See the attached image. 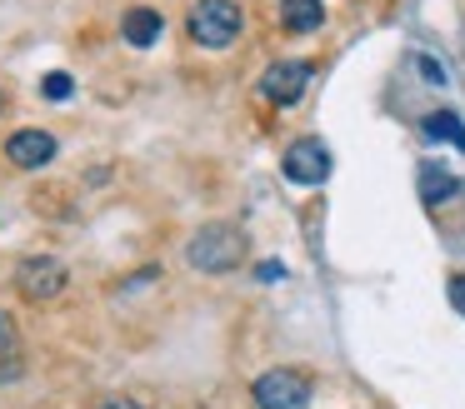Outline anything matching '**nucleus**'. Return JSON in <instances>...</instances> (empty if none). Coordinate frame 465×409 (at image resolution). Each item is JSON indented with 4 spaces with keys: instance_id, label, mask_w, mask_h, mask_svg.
Wrapping results in <instances>:
<instances>
[{
    "instance_id": "nucleus-1",
    "label": "nucleus",
    "mask_w": 465,
    "mask_h": 409,
    "mask_svg": "<svg viewBox=\"0 0 465 409\" xmlns=\"http://www.w3.org/2000/svg\"><path fill=\"white\" fill-rule=\"evenodd\" d=\"M185 259L201 275H231L245 265V235L235 225H201V235H191L185 245Z\"/></svg>"
},
{
    "instance_id": "nucleus-2",
    "label": "nucleus",
    "mask_w": 465,
    "mask_h": 409,
    "mask_svg": "<svg viewBox=\"0 0 465 409\" xmlns=\"http://www.w3.org/2000/svg\"><path fill=\"white\" fill-rule=\"evenodd\" d=\"M185 25H191L195 45L225 50V45H235V40H241L245 15H241V5H235V0H195L191 15H185Z\"/></svg>"
},
{
    "instance_id": "nucleus-3",
    "label": "nucleus",
    "mask_w": 465,
    "mask_h": 409,
    "mask_svg": "<svg viewBox=\"0 0 465 409\" xmlns=\"http://www.w3.org/2000/svg\"><path fill=\"white\" fill-rule=\"evenodd\" d=\"M255 404L261 409H305L311 404V379L301 369H265L255 379Z\"/></svg>"
},
{
    "instance_id": "nucleus-4",
    "label": "nucleus",
    "mask_w": 465,
    "mask_h": 409,
    "mask_svg": "<svg viewBox=\"0 0 465 409\" xmlns=\"http://www.w3.org/2000/svg\"><path fill=\"white\" fill-rule=\"evenodd\" d=\"M15 289H21L31 305H45V299H55L65 289V265L55 255H31L15 265Z\"/></svg>"
},
{
    "instance_id": "nucleus-5",
    "label": "nucleus",
    "mask_w": 465,
    "mask_h": 409,
    "mask_svg": "<svg viewBox=\"0 0 465 409\" xmlns=\"http://www.w3.org/2000/svg\"><path fill=\"white\" fill-rule=\"evenodd\" d=\"M281 170H285V180H291V185L315 190L325 175H331V150H325L321 140H295V145L285 150Z\"/></svg>"
},
{
    "instance_id": "nucleus-6",
    "label": "nucleus",
    "mask_w": 465,
    "mask_h": 409,
    "mask_svg": "<svg viewBox=\"0 0 465 409\" xmlns=\"http://www.w3.org/2000/svg\"><path fill=\"white\" fill-rule=\"evenodd\" d=\"M311 85V60H275L271 70L261 75V95L271 105H295Z\"/></svg>"
},
{
    "instance_id": "nucleus-7",
    "label": "nucleus",
    "mask_w": 465,
    "mask_h": 409,
    "mask_svg": "<svg viewBox=\"0 0 465 409\" xmlns=\"http://www.w3.org/2000/svg\"><path fill=\"white\" fill-rule=\"evenodd\" d=\"M5 155H11V165L21 170H41L55 160V135L51 130H15L11 140H5Z\"/></svg>"
},
{
    "instance_id": "nucleus-8",
    "label": "nucleus",
    "mask_w": 465,
    "mask_h": 409,
    "mask_svg": "<svg viewBox=\"0 0 465 409\" xmlns=\"http://www.w3.org/2000/svg\"><path fill=\"white\" fill-rule=\"evenodd\" d=\"M161 30H165V20L155 15V10H145V5L125 10V20H121V35H125V45H135V50H151L155 40H161Z\"/></svg>"
},
{
    "instance_id": "nucleus-9",
    "label": "nucleus",
    "mask_w": 465,
    "mask_h": 409,
    "mask_svg": "<svg viewBox=\"0 0 465 409\" xmlns=\"http://www.w3.org/2000/svg\"><path fill=\"white\" fill-rule=\"evenodd\" d=\"M25 369V349H21V329L15 319L0 309V385H11L15 375Z\"/></svg>"
},
{
    "instance_id": "nucleus-10",
    "label": "nucleus",
    "mask_w": 465,
    "mask_h": 409,
    "mask_svg": "<svg viewBox=\"0 0 465 409\" xmlns=\"http://www.w3.org/2000/svg\"><path fill=\"white\" fill-rule=\"evenodd\" d=\"M281 25L291 35H311V30L325 25V5L321 0H281Z\"/></svg>"
},
{
    "instance_id": "nucleus-11",
    "label": "nucleus",
    "mask_w": 465,
    "mask_h": 409,
    "mask_svg": "<svg viewBox=\"0 0 465 409\" xmlns=\"http://www.w3.org/2000/svg\"><path fill=\"white\" fill-rule=\"evenodd\" d=\"M455 185H460V180H455L445 165H435V160H425V165H420V200H425V205H440V200H450Z\"/></svg>"
},
{
    "instance_id": "nucleus-12",
    "label": "nucleus",
    "mask_w": 465,
    "mask_h": 409,
    "mask_svg": "<svg viewBox=\"0 0 465 409\" xmlns=\"http://www.w3.org/2000/svg\"><path fill=\"white\" fill-rule=\"evenodd\" d=\"M425 135H435V140H450L455 150H465V125L450 115V110H435V115H425Z\"/></svg>"
},
{
    "instance_id": "nucleus-13",
    "label": "nucleus",
    "mask_w": 465,
    "mask_h": 409,
    "mask_svg": "<svg viewBox=\"0 0 465 409\" xmlns=\"http://www.w3.org/2000/svg\"><path fill=\"white\" fill-rule=\"evenodd\" d=\"M45 100H71V90H75V80L65 75V70H55V75H45Z\"/></svg>"
},
{
    "instance_id": "nucleus-14",
    "label": "nucleus",
    "mask_w": 465,
    "mask_h": 409,
    "mask_svg": "<svg viewBox=\"0 0 465 409\" xmlns=\"http://www.w3.org/2000/svg\"><path fill=\"white\" fill-rule=\"evenodd\" d=\"M415 65H420V75L430 80V85H445V80H450V75L440 70V60H435V55H415Z\"/></svg>"
},
{
    "instance_id": "nucleus-15",
    "label": "nucleus",
    "mask_w": 465,
    "mask_h": 409,
    "mask_svg": "<svg viewBox=\"0 0 465 409\" xmlns=\"http://www.w3.org/2000/svg\"><path fill=\"white\" fill-rule=\"evenodd\" d=\"M445 295H450V305L465 315V275H450V285H445Z\"/></svg>"
},
{
    "instance_id": "nucleus-16",
    "label": "nucleus",
    "mask_w": 465,
    "mask_h": 409,
    "mask_svg": "<svg viewBox=\"0 0 465 409\" xmlns=\"http://www.w3.org/2000/svg\"><path fill=\"white\" fill-rule=\"evenodd\" d=\"M255 275L271 285V279H285V265H281V259H261V269H255Z\"/></svg>"
},
{
    "instance_id": "nucleus-17",
    "label": "nucleus",
    "mask_w": 465,
    "mask_h": 409,
    "mask_svg": "<svg viewBox=\"0 0 465 409\" xmlns=\"http://www.w3.org/2000/svg\"><path fill=\"white\" fill-rule=\"evenodd\" d=\"M101 409H145V404H135V399H125V394H121V399H105Z\"/></svg>"
},
{
    "instance_id": "nucleus-18",
    "label": "nucleus",
    "mask_w": 465,
    "mask_h": 409,
    "mask_svg": "<svg viewBox=\"0 0 465 409\" xmlns=\"http://www.w3.org/2000/svg\"><path fill=\"white\" fill-rule=\"evenodd\" d=\"M0 110H5V95H0Z\"/></svg>"
}]
</instances>
